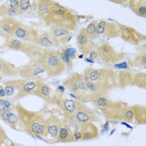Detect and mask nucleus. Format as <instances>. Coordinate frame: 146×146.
I'll return each mask as SVG.
<instances>
[{"instance_id": "5701e85b", "label": "nucleus", "mask_w": 146, "mask_h": 146, "mask_svg": "<svg viewBox=\"0 0 146 146\" xmlns=\"http://www.w3.org/2000/svg\"><path fill=\"white\" fill-rule=\"evenodd\" d=\"M129 7L135 14L140 18H146V1L145 0H129L128 1Z\"/></svg>"}, {"instance_id": "1a4fd4ad", "label": "nucleus", "mask_w": 146, "mask_h": 146, "mask_svg": "<svg viewBox=\"0 0 146 146\" xmlns=\"http://www.w3.org/2000/svg\"><path fill=\"white\" fill-rule=\"evenodd\" d=\"M117 25L119 29V37L124 42L135 46H139L145 41V35L141 34L134 28L123 23H117Z\"/></svg>"}, {"instance_id": "4c0bfd02", "label": "nucleus", "mask_w": 146, "mask_h": 146, "mask_svg": "<svg viewBox=\"0 0 146 146\" xmlns=\"http://www.w3.org/2000/svg\"><path fill=\"white\" fill-rule=\"evenodd\" d=\"M111 3L120 4V5H124V4H127L128 3V1L127 0H113V1H111Z\"/></svg>"}, {"instance_id": "0eeeda50", "label": "nucleus", "mask_w": 146, "mask_h": 146, "mask_svg": "<svg viewBox=\"0 0 146 146\" xmlns=\"http://www.w3.org/2000/svg\"><path fill=\"white\" fill-rule=\"evenodd\" d=\"M97 63L104 65L105 68L113 66L124 60L125 57L124 52L116 51L115 48L108 42H103L96 48Z\"/></svg>"}, {"instance_id": "bb28decb", "label": "nucleus", "mask_w": 146, "mask_h": 146, "mask_svg": "<svg viewBox=\"0 0 146 146\" xmlns=\"http://www.w3.org/2000/svg\"><path fill=\"white\" fill-rule=\"evenodd\" d=\"M131 86H136L143 90L146 89V74L145 72H135L133 75Z\"/></svg>"}, {"instance_id": "a878e982", "label": "nucleus", "mask_w": 146, "mask_h": 146, "mask_svg": "<svg viewBox=\"0 0 146 146\" xmlns=\"http://www.w3.org/2000/svg\"><path fill=\"white\" fill-rule=\"evenodd\" d=\"M38 45H39L40 47L44 48H50L51 47H55L49 31L44 32L43 34L39 35V38L38 40Z\"/></svg>"}, {"instance_id": "20e7f679", "label": "nucleus", "mask_w": 146, "mask_h": 146, "mask_svg": "<svg viewBox=\"0 0 146 146\" xmlns=\"http://www.w3.org/2000/svg\"><path fill=\"white\" fill-rule=\"evenodd\" d=\"M96 108L109 119L122 120L129 104L124 101L112 100L108 97H97L93 100Z\"/></svg>"}, {"instance_id": "4be33fe9", "label": "nucleus", "mask_w": 146, "mask_h": 146, "mask_svg": "<svg viewBox=\"0 0 146 146\" xmlns=\"http://www.w3.org/2000/svg\"><path fill=\"white\" fill-rule=\"evenodd\" d=\"M134 115V123L136 124H146V107L145 105L135 104L129 106Z\"/></svg>"}, {"instance_id": "f257e3e1", "label": "nucleus", "mask_w": 146, "mask_h": 146, "mask_svg": "<svg viewBox=\"0 0 146 146\" xmlns=\"http://www.w3.org/2000/svg\"><path fill=\"white\" fill-rule=\"evenodd\" d=\"M91 102L97 97H107L109 93L118 87V71L111 68H87L83 73Z\"/></svg>"}, {"instance_id": "7ed1b4c3", "label": "nucleus", "mask_w": 146, "mask_h": 146, "mask_svg": "<svg viewBox=\"0 0 146 146\" xmlns=\"http://www.w3.org/2000/svg\"><path fill=\"white\" fill-rule=\"evenodd\" d=\"M41 19L50 28L64 29L71 32L75 31L79 24L78 14L57 1H53L50 11Z\"/></svg>"}, {"instance_id": "2f4dec72", "label": "nucleus", "mask_w": 146, "mask_h": 146, "mask_svg": "<svg viewBox=\"0 0 146 146\" xmlns=\"http://www.w3.org/2000/svg\"><path fill=\"white\" fill-rule=\"evenodd\" d=\"M97 26H98V21L94 20L87 26V28H85L88 34H90L93 38L97 37Z\"/></svg>"}, {"instance_id": "a19ab883", "label": "nucleus", "mask_w": 146, "mask_h": 146, "mask_svg": "<svg viewBox=\"0 0 146 146\" xmlns=\"http://www.w3.org/2000/svg\"><path fill=\"white\" fill-rule=\"evenodd\" d=\"M8 146H18V145H15V144H13V143H10V145Z\"/></svg>"}, {"instance_id": "c9c22d12", "label": "nucleus", "mask_w": 146, "mask_h": 146, "mask_svg": "<svg viewBox=\"0 0 146 146\" xmlns=\"http://www.w3.org/2000/svg\"><path fill=\"white\" fill-rule=\"evenodd\" d=\"M7 139V135L4 131V129L2 128V126L0 125V146L3 145V144L5 142V140Z\"/></svg>"}, {"instance_id": "393cba45", "label": "nucleus", "mask_w": 146, "mask_h": 146, "mask_svg": "<svg viewBox=\"0 0 146 146\" xmlns=\"http://www.w3.org/2000/svg\"><path fill=\"white\" fill-rule=\"evenodd\" d=\"M133 68H145L146 66V45L144 44L138 48L135 58L132 60Z\"/></svg>"}, {"instance_id": "2eb2a0df", "label": "nucleus", "mask_w": 146, "mask_h": 146, "mask_svg": "<svg viewBox=\"0 0 146 146\" xmlns=\"http://www.w3.org/2000/svg\"><path fill=\"white\" fill-rule=\"evenodd\" d=\"M118 23L108 21V20H101L98 22L97 26V37L100 36L107 38H115L119 37Z\"/></svg>"}, {"instance_id": "f03ea898", "label": "nucleus", "mask_w": 146, "mask_h": 146, "mask_svg": "<svg viewBox=\"0 0 146 146\" xmlns=\"http://www.w3.org/2000/svg\"><path fill=\"white\" fill-rule=\"evenodd\" d=\"M14 107L18 115L20 130L38 137H48L46 117L42 113L27 110L20 104H16Z\"/></svg>"}, {"instance_id": "cd10ccee", "label": "nucleus", "mask_w": 146, "mask_h": 146, "mask_svg": "<svg viewBox=\"0 0 146 146\" xmlns=\"http://www.w3.org/2000/svg\"><path fill=\"white\" fill-rule=\"evenodd\" d=\"M23 42V41H22V40H19V39H18L16 38L12 37V38H9L6 39L5 44H6L7 48H10V49L19 51L21 47H22Z\"/></svg>"}, {"instance_id": "9b49d317", "label": "nucleus", "mask_w": 146, "mask_h": 146, "mask_svg": "<svg viewBox=\"0 0 146 146\" xmlns=\"http://www.w3.org/2000/svg\"><path fill=\"white\" fill-rule=\"evenodd\" d=\"M13 35L15 36L16 38L22 40L23 42L38 44V40L40 34H38L37 29L28 27L22 23L17 21L13 31Z\"/></svg>"}, {"instance_id": "c756f323", "label": "nucleus", "mask_w": 146, "mask_h": 146, "mask_svg": "<svg viewBox=\"0 0 146 146\" xmlns=\"http://www.w3.org/2000/svg\"><path fill=\"white\" fill-rule=\"evenodd\" d=\"M60 50L63 51L64 54H66L72 60L75 59L77 56H78V51L73 48V47H70V46H64L62 48H60Z\"/></svg>"}, {"instance_id": "f704fd0d", "label": "nucleus", "mask_w": 146, "mask_h": 146, "mask_svg": "<svg viewBox=\"0 0 146 146\" xmlns=\"http://www.w3.org/2000/svg\"><path fill=\"white\" fill-rule=\"evenodd\" d=\"M9 7L15 10L16 12L19 11V0H11V1H9Z\"/></svg>"}, {"instance_id": "37998d69", "label": "nucleus", "mask_w": 146, "mask_h": 146, "mask_svg": "<svg viewBox=\"0 0 146 146\" xmlns=\"http://www.w3.org/2000/svg\"><path fill=\"white\" fill-rule=\"evenodd\" d=\"M1 20H2V19H0V24H1Z\"/></svg>"}, {"instance_id": "58836bf2", "label": "nucleus", "mask_w": 146, "mask_h": 146, "mask_svg": "<svg viewBox=\"0 0 146 146\" xmlns=\"http://www.w3.org/2000/svg\"><path fill=\"white\" fill-rule=\"evenodd\" d=\"M4 97H6L5 90L2 85H0V98H4Z\"/></svg>"}, {"instance_id": "6ab92c4d", "label": "nucleus", "mask_w": 146, "mask_h": 146, "mask_svg": "<svg viewBox=\"0 0 146 146\" xmlns=\"http://www.w3.org/2000/svg\"><path fill=\"white\" fill-rule=\"evenodd\" d=\"M55 141L58 143H70L74 141V133L64 119H62V124Z\"/></svg>"}, {"instance_id": "e433bc0d", "label": "nucleus", "mask_w": 146, "mask_h": 146, "mask_svg": "<svg viewBox=\"0 0 146 146\" xmlns=\"http://www.w3.org/2000/svg\"><path fill=\"white\" fill-rule=\"evenodd\" d=\"M6 109V100L3 98H0V113L4 111Z\"/></svg>"}, {"instance_id": "ddd939ff", "label": "nucleus", "mask_w": 146, "mask_h": 146, "mask_svg": "<svg viewBox=\"0 0 146 146\" xmlns=\"http://www.w3.org/2000/svg\"><path fill=\"white\" fill-rule=\"evenodd\" d=\"M48 103L49 104H55L64 117L74 115L76 110V100L64 98L62 95H55L52 96L51 100Z\"/></svg>"}, {"instance_id": "6e6552de", "label": "nucleus", "mask_w": 146, "mask_h": 146, "mask_svg": "<svg viewBox=\"0 0 146 146\" xmlns=\"http://www.w3.org/2000/svg\"><path fill=\"white\" fill-rule=\"evenodd\" d=\"M40 80V79H39ZM38 80H26V79H12L6 81L4 84L10 85L14 90L13 100H18L29 94H34Z\"/></svg>"}, {"instance_id": "39448f33", "label": "nucleus", "mask_w": 146, "mask_h": 146, "mask_svg": "<svg viewBox=\"0 0 146 146\" xmlns=\"http://www.w3.org/2000/svg\"><path fill=\"white\" fill-rule=\"evenodd\" d=\"M38 60L48 77L60 75L66 70V66L61 60L56 50L44 48Z\"/></svg>"}, {"instance_id": "aec40b11", "label": "nucleus", "mask_w": 146, "mask_h": 146, "mask_svg": "<svg viewBox=\"0 0 146 146\" xmlns=\"http://www.w3.org/2000/svg\"><path fill=\"white\" fill-rule=\"evenodd\" d=\"M0 117L6 124L15 129H18L17 126H19V119L14 106L9 109H5L4 111L1 113Z\"/></svg>"}, {"instance_id": "dca6fc26", "label": "nucleus", "mask_w": 146, "mask_h": 146, "mask_svg": "<svg viewBox=\"0 0 146 146\" xmlns=\"http://www.w3.org/2000/svg\"><path fill=\"white\" fill-rule=\"evenodd\" d=\"M49 33L56 48H62L65 46L73 35V32L60 28H50Z\"/></svg>"}, {"instance_id": "412c9836", "label": "nucleus", "mask_w": 146, "mask_h": 146, "mask_svg": "<svg viewBox=\"0 0 146 146\" xmlns=\"http://www.w3.org/2000/svg\"><path fill=\"white\" fill-rule=\"evenodd\" d=\"M52 90L49 86L48 84H47L44 80L40 79L38 80V85L36 87V90L34 91V94L41 98L42 100H44L45 101L48 102L51 98H52Z\"/></svg>"}, {"instance_id": "473e14b6", "label": "nucleus", "mask_w": 146, "mask_h": 146, "mask_svg": "<svg viewBox=\"0 0 146 146\" xmlns=\"http://www.w3.org/2000/svg\"><path fill=\"white\" fill-rule=\"evenodd\" d=\"M31 6L30 0H19V13H24L29 11Z\"/></svg>"}, {"instance_id": "7c9ffc66", "label": "nucleus", "mask_w": 146, "mask_h": 146, "mask_svg": "<svg viewBox=\"0 0 146 146\" xmlns=\"http://www.w3.org/2000/svg\"><path fill=\"white\" fill-rule=\"evenodd\" d=\"M113 67L117 69H120V70H129V68H133V63H132V59L128 58L125 61H122L119 64H114Z\"/></svg>"}, {"instance_id": "423d86ee", "label": "nucleus", "mask_w": 146, "mask_h": 146, "mask_svg": "<svg viewBox=\"0 0 146 146\" xmlns=\"http://www.w3.org/2000/svg\"><path fill=\"white\" fill-rule=\"evenodd\" d=\"M63 85L74 94L77 100L82 103L91 102L90 92L83 74L78 72L71 73L67 79L63 82Z\"/></svg>"}, {"instance_id": "a211bd4d", "label": "nucleus", "mask_w": 146, "mask_h": 146, "mask_svg": "<svg viewBox=\"0 0 146 146\" xmlns=\"http://www.w3.org/2000/svg\"><path fill=\"white\" fill-rule=\"evenodd\" d=\"M46 123L48 136L49 135L52 139L56 140L59 129L62 124V119H60L56 114H50L48 118H46Z\"/></svg>"}, {"instance_id": "ea45409f", "label": "nucleus", "mask_w": 146, "mask_h": 146, "mask_svg": "<svg viewBox=\"0 0 146 146\" xmlns=\"http://www.w3.org/2000/svg\"><path fill=\"white\" fill-rule=\"evenodd\" d=\"M58 90H59L61 93H64V85H58Z\"/></svg>"}, {"instance_id": "c85d7f7f", "label": "nucleus", "mask_w": 146, "mask_h": 146, "mask_svg": "<svg viewBox=\"0 0 146 146\" xmlns=\"http://www.w3.org/2000/svg\"><path fill=\"white\" fill-rule=\"evenodd\" d=\"M58 55L60 57L61 60L63 61V63L66 66V69L70 71L72 69V68H73V60L68 56L66 54H64L63 51H61L60 49L58 50Z\"/></svg>"}, {"instance_id": "72a5a7b5", "label": "nucleus", "mask_w": 146, "mask_h": 146, "mask_svg": "<svg viewBox=\"0 0 146 146\" xmlns=\"http://www.w3.org/2000/svg\"><path fill=\"white\" fill-rule=\"evenodd\" d=\"M122 120L128 122V123H134V115H133V112H132L131 109L129 108V106L125 110Z\"/></svg>"}, {"instance_id": "79ce46f5", "label": "nucleus", "mask_w": 146, "mask_h": 146, "mask_svg": "<svg viewBox=\"0 0 146 146\" xmlns=\"http://www.w3.org/2000/svg\"><path fill=\"white\" fill-rule=\"evenodd\" d=\"M1 79H2V77H1V75H0V81H1Z\"/></svg>"}, {"instance_id": "f8f14e48", "label": "nucleus", "mask_w": 146, "mask_h": 146, "mask_svg": "<svg viewBox=\"0 0 146 146\" xmlns=\"http://www.w3.org/2000/svg\"><path fill=\"white\" fill-rule=\"evenodd\" d=\"M74 118L79 123H94L100 121V116L94 110L84 103L76 100V110Z\"/></svg>"}, {"instance_id": "f3484780", "label": "nucleus", "mask_w": 146, "mask_h": 146, "mask_svg": "<svg viewBox=\"0 0 146 146\" xmlns=\"http://www.w3.org/2000/svg\"><path fill=\"white\" fill-rule=\"evenodd\" d=\"M79 132L82 140H92L99 137L100 132L98 127L94 123H80Z\"/></svg>"}, {"instance_id": "9d476101", "label": "nucleus", "mask_w": 146, "mask_h": 146, "mask_svg": "<svg viewBox=\"0 0 146 146\" xmlns=\"http://www.w3.org/2000/svg\"><path fill=\"white\" fill-rule=\"evenodd\" d=\"M45 73L38 60H30L27 64L18 68V74L23 79L39 80L40 75Z\"/></svg>"}, {"instance_id": "4468645a", "label": "nucleus", "mask_w": 146, "mask_h": 146, "mask_svg": "<svg viewBox=\"0 0 146 146\" xmlns=\"http://www.w3.org/2000/svg\"><path fill=\"white\" fill-rule=\"evenodd\" d=\"M76 44L78 49L83 55L85 56H88L91 51L97 48V45L94 43V38L88 34L85 28H82L79 30L76 38Z\"/></svg>"}, {"instance_id": "b1692460", "label": "nucleus", "mask_w": 146, "mask_h": 146, "mask_svg": "<svg viewBox=\"0 0 146 146\" xmlns=\"http://www.w3.org/2000/svg\"><path fill=\"white\" fill-rule=\"evenodd\" d=\"M133 75L134 72L129 70L118 71V87L120 89H124L128 86H131Z\"/></svg>"}]
</instances>
